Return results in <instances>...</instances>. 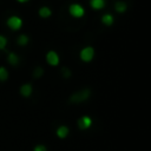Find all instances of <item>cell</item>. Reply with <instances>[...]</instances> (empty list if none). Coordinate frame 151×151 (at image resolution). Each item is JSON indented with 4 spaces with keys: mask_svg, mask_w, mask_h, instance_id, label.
<instances>
[{
    "mask_svg": "<svg viewBox=\"0 0 151 151\" xmlns=\"http://www.w3.org/2000/svg\"><path fill=\"white\" fill-rule=\"evenodd\" d=\"M77 124H78V127H79L80 130H87V129H90L91 125H92V118H91L90 116H81V117L78 119Z\"/></svg>",
    "mask_w": 151,
    "mask_h": 151,
    "instance_id": "cell-6",
    "label": "cell"
},
{
    "mask_svg": "<svg viewBox=\"0 0 151 151\" xmlns=\"http://www.w3.org/2000/svg\"><path fill=\"white\" fill-rule=\"evenodd\" d=\"M33 151H47V147L45 145H42V144H38V145L34 146Z\"/></svg>",
    "mask_w": 151,
    "mask_h": 151,
    "instance_id": "cell-19",
    "label": "cell"
},
{
    "mask_svg": "<svg viewBox=\"0 0 151 151\" xmlns=\"http://www.w3.org/2000/svg\"><path fill=\"white\" fill-rule=\"evenodd\" d=\"M67 11H68V14L73 19H81L85 15V8H84V6L80 5V4H78V2L70 4Z\"/></svg>",
    "mask_w": 151,
    "mask_h": 151,
    "instance_id": "cell-3",
    "label": "cell"
},
{
    "mask_svg": "<svg viewBox=\"0 0 151 151\" xmlns=\"http://www.w3.org/2000/svg\"><path fill=\"white\" fill-rule=\"evenodd\" d=\"M55 133H57V136H58L60 139H64V138H66V137L68 136V133H70V129H68L66 125H60V126L57 129Z\"/></svg>",
    "mask_w": 151,
    "mask_h": 151,
    "instance_id": "cell-13",
    "label": "cell"
},
{
    "mask_svg": "<svg viewBox=\"0 0 151 151\" xmlns=\"http://www.w3.org/2000/svg\"><path fill=\"white\" fill-rule=\"evenodd\" d=\"M90 97H91V90L87 88V87H85V88H81L79 91L73 92L70 96L68 100H70L71 104H80V103L86 101Z\"/></svg>",
    "mask_w": 151,
    "mask_h": 151,
    "instance_id": "cell-1",
    "label": "cell"
},
{
    "mask_svg": "<svg viewBox=\"0 0 151 151\" xmlns=\"http://www.w3.org/2000/svg\"><path fill=\"white\" fill-rule=\"evenodd\" d=\"M45 60H46V63H47L50 66L55 67V66H58L59 63H60L59 53H58L57 51H54V50H50V51L46 53V55H45Z\"/></svg>",
    "mask_w": 151,
    "mask_h": 151,
    "instance_id": "cell-5",
    "label": "cell"
},
{
    "mask_svg": "<svg viewBox=\"0 0 151 151\" xmlns=\"http://www.w3.org/2000/svg\"><path fill=\"white\" fill-rule=\"evenodd\" d=\"M113 7H114V11L117 13H119V14H123V13H125L127 11V4L124 0H117L114 2Z\"/></svg>",
    "mask_w": 151,
    "mask_h": 151,
    "instance_id": "cell-12",
    "label": "cell"
},
{
    "mask_svg": "<svg viewBox=\"0 0 151 151\" xmlns=\"http://www.w3.org/2000/svg\"><path fill=\"white\" fill-rule=\"evenodd\" d=\"M88 5L93 11H100L106 6V0H90Z\"/></svg>",
    "mask_w": 151,
    "mask_h": 151,
    "instance_id": "cell-10",
    "label": "cell"
},
{
    "mask_svg": "<svg viewBox=\"0 0 151 151\" xmlns=\"http://www.w3.org/2000/svg\"><path fill=\"white\" fill-rule=\"evenodd\" d=\"M22 25H24V21H22V19H21L19 15L13 14V15H9V17L6 19V26H7L11 31H13V32H17V31L21 29Z\"/></svg>",
    "mask_w": 151,
    "mask_h": 151,
    "instance_id": "cell-4",
    "label": "cell"
},
{
    "mask_svg": "<svg viewBox=\"0 0 151 151\" xmlns=\"http://www.w3.org/2000/svg\"><path fill=\"white\" fill-rule=\"evenodd\" d=\"M44 76V68L41 66H37L34 70H33V77L34 78H40Z\"/></svg>",
    "mask_w": 151,
    "mask_h": 151,
    "instance_id": "cell-17",
    "label": "cell"
},
{
    "mask_svg": "<svg viewBox=\"0 0 151 151\" xmlns=\"http://www.w3.org/2000/svg\"><path fill=\"white\" fill-rule=\"evenodd\" d=\"M94 55H96V50L91 45H87L79 51V59L83 63H91L94 59Z\"/></svg>",
    "mask_w": 151,
    "mask_h": 151,
    "instance_id": "cell-2",
    "label": "cell"
},
{
    "mask_svg": "<svg viewBox=\"0 0 151 151\" xmlns=\"http://www.w3.org/2000/svg\"><path fill=\"white\" fill-rule=\"evenodd\" d=\"M19 93L24 98H29L33 93V86L29 83H25L19 87Z\"/></svg>",
    "mask_w": 151,
    "mask_h": 151,
    "instance_id": "cell-7",
    "label": "cell"
},
{
    "mask_svg": "<svg viewBox=\"0 0 151 151\" xmlns=\"http://www.w3.org/2000/svg\"><path fill=\"white\" fill-rule=\"evenodd\" d=\"M8 78H9V72H8L7 67L0 66V81L4 83L6 80H8Z\"/></svg>",
    "mask_w": 151,
    "mask_h": 151,
    "instance_id": "cell-15",
    "label": "cell"
},
{
    "mask_svg": "<svg viewBox=\"0 0 151 151\" xmlns=\"http://www.w3.org/2000/svg\"><path fill=\"white\" fill-rule=\"evenodd\" d=\"M7 45H8V39L5 35L0 34V51L5 50L7 47Z\"/></svg>",
    "mask_w": 151,
    "mask_h": 151,
    "instance_id": "cell-18",
    "label": "cell"
},
{
    "mask_svg": "<svg viewBox=\"0 0 151 151\" xmlns=\"http://www.w3.org/2000/svg\"><path fill=\"white\" fill-rule=\"evenodd\" d=\"M19 4H26V2H28V1H31V0H17Z\"/></svg>",
    "mask_w": 151,
    "mask_h": 151,
    "instance_id": "cell-20",
    "label": "cell"
},
{
    "mask_svg": "<svg viewBox=\"0 0 151 151\" xmlns=\"http://www.w3.org/2000/svg\"><path fill=\"white\" fill-rule=\"evenodd\" d=\"M15 41H17V45L24 47V46L28 45V42H29V37H28L27 34H19V35L17 37Z\"/></svg>",
    "mask_w": 151,
    "mask_h": 151,
    "instance_id": "cell-14",
    "label": "cell"
},
{
    "mask_svg": "<svg viewBox=\"0 0 151 151\" xmlns=\"http://www.w3.org/2000/svg\"><path fill=\"white\" fill-rule=\"evenodd\" d=\"M100 22H101L104 26L110 27V26H112V25L114 24V17H113L111 13H105V14L101 15Z\"/></svg>",
    "mask_w": 151,
    "mask_h": 151,
    "instance_id": "cell-9",
    "label": "cell"
},
{
    "mask_svg": "<svg viewBox=\"0 0 151 151\" xmlns=\"http://www.w3.org/2000/svg\"><path fill=\"white\" fill-rule=\"evenodd\" d=\"M38 15L41 18V19H48L51 15H52V9L48 7V6H41L38 8Z\"/></svg>",
    "mask_w": 151,
    "mask_h": 151,
    "instance_id": "cell-11",
    "label": "cell"
},
{
    "mask_svg": "<svg viewBox=\"0 0 151 151\" xmlns=\"http://www.w3.org/2000/svg\"><path fill=\"white\" fill-rule=\"evenodd\" d=\"M60 73H61V76H63V78H66V79L72 76V72H71V70H70L67 66H63L61 70H60Z\"/></svg>",
    "mask_w": 151,
    "mask_h": 151,
    "instance_id": "cell-16",
    "label": "cell"
},
{
    "mask_svg": "<svg viewBox=\"0 0 151 151\" xmlns=\"http://www.w3.org/2000/svg\"><path fill=\"white\" fill-rule=\"evenodd\" d=\"M6 61H7L11 66L15 67V66H18V65H19V63H20V57H19V54H17L15 52L11 51V52H8V53H7Z\"/></svg>",
    "mask_w": 151,
    "mask_h": 151,
    "instance_id": "cell-8",
    "label": "cell"
}]
</instances>
